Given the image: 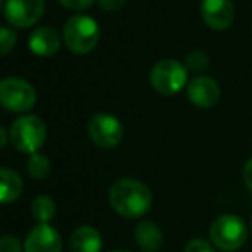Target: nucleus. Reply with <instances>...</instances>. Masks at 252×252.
Returning a JSON list of instances; mask_svg holds the SVG:
<instances>
[{"mask_svg": "<svg viewBox=\"0 0 252 252\" xmlns=\"http://www.w3.org/2000/svg\"><path fill=\"white\" fill-rule=\"evenodd\" d=\"M100 30L94 18L83 14H76L69 18L64 25L63 40L66 47L76 56L90 54L97 47Z\"/></svg>", "mask_w": 252, "mask_h": 252, "instance_id": "obj_2", "label": "nucleus"}, {"mask_svg": "<svg viewBox=\"0 0 252 252\" xmlns=\"http://www.w3.org/2000/svg\"><path fill=\"white\" fill-rule=\"evenodd\" d=\"M189 80L187 66L175 59H162L151 69V85L161 95H175Z\"/></svg>", "mask_w": 252, "mask_h": 252, "instance_id": "obj_5", "label": "nucleus"}, {"mask_svg": "<svg viewBox=\"0 0 252 252\" xmlns=\"http://www.w3.org/2000/svg\"><path fill=\"white\" fill-rule=\"evenodd\" d=\"M88 135L90 140L100 149H114L121 144L125 131L118 118L105 112L94 114L88 121Z\"/></svg>", "mask_w": 252, "mask_h": 252, "instance_id": "obj_7", "label": "nucleus"}, {"mask_svg": "<svg viewBox=\"0 0 252 252\" xmlns=\"http://www.w3.org/2000/svg\"><path fill=\"white\" fill-rule=\"evenodd\" d=\"M244 182L247 185V189L252 192V159H249L244 168Z\"/></svg>", "mask_w": 252, "mask_h": 252, "instance_id": "obj_24", "label": "nucleus"}, {"mask_svg": "<svg viewBox=\"0 0 252 252\" xmlns=\"http://www.w3.org/2000/svg\"><path fill=\"white\" fill-rule=\"evenodd\" d=\"M187 95H189V100L193 105H197L200 109H211L218 104L221 92L213 78L199 76V78H193L192 81H189V85H187Z\"/></svg>", "mask_w": 252, "mask_h": 252, "instance_id": "obj_10", "label": "nucleus"}, {"mask_svg": "<svg viewBox=\"0 0 252 252\" xmlns=\"http://www.w3.org/2000/svg\"><path fill=\"white\" fill-rule=\"evenodd\" d=\"M61 38L59 33L49 26L36 28L30 36V49L35 56L38 57H50L59 50Z\"/></svg>", "mask_w": 252, "mask_h": 252, "instance_id": "obj_12", "label": "nucleus"}, {"mask_svg": "<svg viewBox=\"0 0 252 252\" xmlns=\"http://www.w3.org/2000/svg\"><path fill=\"white\" fill-rule=\"evenodd\" d=\"M63 240L50 224H36L25 240V252H61Z\"/></svg>", "mask_w": 252, "mask_h": 252, "instance_id": "obj_11", "label": "nucleus"}, {"mask_svg": "<svg viewBox=\"0 0 252 252\" xmlns=\"http://www.w3.org/2000/svg\"><path fill=\"white\" fill-rule=\"evenodd\" d=\"M102 237L94 226H80L73 231L69 240L71 252H100Z\"/></svg>", "mask_w": 252, "mask_h": 252, "instance_id": "obj_13", "label": "nucleus"}, {"mask_svg": "<svg viewBox=\"0 0 252 252\" xmlns=\"http://www.w3.org/2000/svg\"><path fill=\"white\" fill-rule=\"evenodd\" d=\"M112 252H126V251H112Z\"/></svg>", "mask_w": 252, "mask_h": 252, "instance_id": "obj_26", "label": "nucleus"}, {"mask_svg": "<svg viewBox=\"0 0 252 252\" xmlns=\"http://www.w3.org/2000/svg\"><path fill=\"white\" fill-rule=\"evenodd\" d=\"M109 204L125 218H140L151 209L152 192L145 183L133 178H121L109 189Z\"/></svg>", "mask_w": 252, "mask_h": 252, "instance_id": "obj_1", "label": "nucleus"}, {"mask_svg": "<svg viewBox=\"0 0 252 252\" xmlns=\"http://www.w3.org/2000/svg\"><path fill=\"white\" fill-rule=\"evenodd\" d=\"M32 214L38 224H49L56 216V202L49 195H38L32 204Z\"/></svg>", "mask_w": 252, "mask_h": 252, "instance_id": "obj_16", "label": "nucleus"}, {"mask_svg": "<svg viewBox=\"0 0 252 252\" xmlns=\"http://www.w3.org/2000/svg\"><path fill=\"white\" fill-rule=\"evenodd\" d=\"M26 169H28L30 176L35 180H45L47 176L50 175V161L45 158L43 154H33L30 158L28 164H26Z\"/></svg>", "mask_w": 252, "mask_h": 252, "instance_id": "obj_17", "label": "nucleus"}, {"mask_svg": "<svg viewBox=\"0 0 252 252\" xmlns=\"http://www.w3.org/2000/svg\"><path fill=\"white\" fill-rule=\"evenodd\" d=\"M0 43H2V54L4 56H7L9 52H11V49L16 45V35L12 30L9 28H2V40H0Z\"/></svg>", "mask_w": 252, "mask_h": 252, "instance_id": "obj_21", "label": "nucleus"}, {"mask_svg": "<svg viewBox=\"0 0 252 252\" xmlns=\"http://www.w3.org/2000/svg\"><path fill=\"white\" fill-rule=\"evenodd\" d=\"M0 252H21V244L12 235H4L0 240Z\"/></svg>", "mask_w": 252, "mask_h": 252, "instance_id": "obj_19", "label": "nucleus"}, {"mask_svg": "<svg viewBox=\"0 0 252 252\" xmlns=\"http://www.w3.org/2000/svg\"><path fill=\"white\" fill-rule=\"evenodd\" d=\"M9 137H11L12 145L19 152L33 156L45 144V138H47L45 123L38 116L26 114L12 123L11 130H9Z\"/></svg>", "mask_w": 252, "mask_h": 252, "instance_id": "obj_3", "label": "nucleus"}, {"mask_svg": "<svg viewBox=\"0 0 252 252\" xmlns=\"http://www.w3.org/2000/svg\"><path fill=\"white\" fill-rule=\"evenodd\" d=\"M185 252H214L211 244L204 238H192V240L187 244Z\"/></svg>", "mask_w": 252, "mask_h": 252, "instance_id": "obj_20", "label": "nucleus"}, {"mask_svg": "<svg viewBox=\"0 0 252 252\" xmlns=\"http://www.w3.org/2000/svg\"><path fill=\"white\" fill-rule=\"evenodd\" d=\"M5 142H7V133H5L4 128H0V145L5 147Z\"/></svg>", "mask_w": 252, "mask_h": 252, "instance_id": "obj_25", "label": "nucleus"}, {"mask_svg": "<svg viewBox=\"0 0 252 252\" xmlns=\"http://www.w3.org/2000/svg\"><path fill=\"white\" fill-rule=\"evenodd\" d=\"M207 64H209V57H207V54L202 52V50H193V52H190L185 61V66L189 67L190 71H195V73L204 71L207 67Z\"/></svg>", "mask_w": 252, "mask_h": 252, "instance_id": "obj_18", "label": "nucleus"}, {"mask_svg": "<svg viewBox=\"0 0 252 252\" xmlns=\"http://www.w3.org/2000/svg\"><path fill=\"white\" fill-rule=\"evenodd\" d=\"M45 11V0H5V19L16 28H28L40 21Z\"/></svg>", "mask_w": 252, "mask_h": 252, "instance_id": "obj_8", "label": "nucleus"}, {"mask_svg": "<svg viewBox=\"0 0 252 252\" xmlns=\"http://www.w3.org/2000/svg\"><path fill=\"white\" fill-rule=\"evenodd\" d=\"M209 237L213 244L221 251H237L247 240V226L238 216L223 214L213 221L209 228Z\"/></svg>", "mask_w": 252, "mask_h": 252, "instance_id": "obj_4", "label": "nucleus"}, {"mask_svg": "<svg viewBox=\"0 0 252 252\" xmlns=\"http://www.w3.org/2000/svg\"><path fill=\"white\" fill-rule=\"evenodd\" d=\"M23 192V180L14 169H0V200L4 204L14 202Z\"/></svg>", "mask_w": 252, "mask_h": 252, "instance_id": "obj_15", "label": "nucleus"}, {"mask_svg": "<svg viewBox=\"0 0 252 252\" xmlns=\"http://www.w3.org/2000/svg\"><path fill=\"white\" fill-rule=\"evenodd\" d=\"M36 102L35 88L21 78H5L0 83V104L9 112H28Z\"/></svg>", "mask_w": 252, "mask_h": 252, "instance_id": "obj_6", "label": "nucleus"}, {"mask_svg": "<svg viewBox=\"0 0 252 252\" xmlns=\"http://www.w3.org/2000/svg\"><path fill=\"white\" fill-rule=\"evenodd\" d=\"M135 242L144 252H158L162 247V231L152 221H140L135 228Z\"/></svg>", "mask_w": 252, "mask_h": 252, "instance_id": "obj_14", "label": "nucleus"}, {"mask_svg": "<svg viewBox=\"0 0 252 252\" xmlns=\"http://www.w3.org/2000/svg\"><path fill=\"white\" fill-rule=\"evenodd\" d=\"M98 5H100L104 11L107 12H118L125 7L126 0H97Z\"/></svg>", "mask_w": 252, "mask_h": 252, "instance_id": "obj_23", "label": "nucleus"}, {"mask_svg": "<svg viewBox=\"0 0 252 252\" xmlns=\"http://www.w3.org/2000/svg\"><path fill=\"white\" fill-rule=\"evenodd\" d=\"M59 2L71 11H83V9L90 7L95 0H59Z\"/></svg>", "mask_w": 252, "mask_h": 252, "instance_id": "obj_22", "label": "nucleus"}, {"mask_svg": "<svg viewBox=\"0 0 252 252\" xmlns=\"http://www.w3.org/2000/svg\"><path fill=\"white\" fill-rule=\"evenodd\" d=\"M251 231H252V220H251Z\"/></svg>", "mask_w": 252, "mask_h": 252, "instance_id": "obj_27", "label": "nucleus"}, {"mask_svg": "<svg viewBox=\"0 0 252 252\" xmlns=\"http://www.w3.org/2000/svg\"><path fill=\"white\" fill-rule=\"evenodd\" d=\"M200 16L204 23L214 32H223L235 19V5L231 0H202Z\"/></svg>", "mask_w": 252, "mask_h": 252, "instance_id": "obj_9", "label": "nucleus"}]
</instances>
